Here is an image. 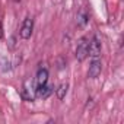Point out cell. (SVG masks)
<instances>
[{
    "mask_svg": "<svg viewBox=\"0 0 124 124\" xmlns=\"http://www.w3.org/2000/svg\"><path fill=\"white\" fill-rule=\"evenodd\" d=\"M101 69H102V64H101V61L99 60H93L92 63H91V66H89V72H88V76L91 78V79H95V78H98L99 75H101Z\"/></svg>",
    "mask_w": 124,
    "mask_h": 124,
    "instance_id": "277c9868",
    "label": "cell"
},
{
    "mask_svg": "<svg viewBox=\"0 0 124 124\" xmlns=\"http://www.w3.org/2000/svg\"><path fill=\"white\" fill-rule=\"evenodd\" d=\"M37 83H38V86L39 85H45L47 83V80H48V70L47 69H39L38 70V73H37Z\"/></svg>",
    "mask_w": 124,
    "mask_h": 124,
    "instance_id": "52a82bcc",
    "label": "cell"
},
{
    "mask_svg": "<svg viewBox=\"0 0 124 124\" xmlns=\"http://www.w3.org/2000/svg\"><path fill=\"white\" fill-rule=\"evenodd\" d=\"M67 89H69V85L67 83H61L58 86V89H57V98L58 99H63L66 96V93H67Z\"/></svg>",
    "mask_w": 124,
    "mask_h": 124,
    "instance_id": "9c48e42d",
    "label": "cell"
},
{
    "mask_svg": "<svg viewBox=\"0 0 124 124\" xmlns=\"http://www.w3.org/2000/svg\"><path fill=\"white\" fill-rule=\"evenodd\" d=\"M76 19H78V25H79V26H85L86 22H88V15H86V12H85V10H80V12L78 13V16H76Z\"/></svg>",
    "mask_w": 124,
    "mask_h": 124,
    "instance_id": "ba28073f",
    "label": "cell"
},
{
    "mask_svg": "<svg viewBox=\"0 0 124 124\" xmlns=\"http://www.w3.org/2000/svg\"><path fill=\"white\" fill-rule=\"evenodd\" d=\"M51 93H53V88L48 86L47 83H45V85H39V86L35 89V96H37V98L45 99V98H48Z\"/></svg>",
    "mask_w": 124,
    "mask_h": 124,
    "instance_id": "5b68a950",
    "label": "cell"
},
{
    "mask_svg": "<svg viewBox=\"0 0 124 124\" xmlns=\"http://www.w3.org/2000/svg\"><path fill=\"white\" fill-rule=\"evenodd\" d=\"M23 98L31 99V101L35 98V89L32 88V82H29V80H26L23 85Z\"/></svg>",
    "mask_w": 124,
    "mask_h": 124,
    "instance_id": "8992f818",
    "label": "cell"
},
{
    "mask_svg": "<svg viewBox=\"0 0 124 124\" xmlns=\"http://www.w3.org/2000/svg\"><path fill=\"white\" fill-rule=\"evenodd\" d=\"M32 31H34V19H32V18H26V19L23 21L22 26H21L19 34H21V37H22L23 39H28V38H31Z\"/></svg>",
    "mask_w": 124,
    "mask_h": 124,
    "instance_id": "7a4b0ae2",
    "label": "cell"
},
{
    "mask_svg": "<svg viewBox=\"0 0 124 124\" xmlns=\"http://www.w3.org/2000/svg\"><path fill=\"white\" fill-rule=\"evenodd\" d=\"M88 47H89V42H88V38L83 37L79 39L78 42V47H76V58L79 61H83L86 57H88Z\"/></svg>",
    "mask_w": 124,
    "mask_h": 124,
    "instance_id": "6da1fadb",
    "label": "cell"
},
{
    "mask_svg": "<svg viewBox=\"0 0 124 124\" xmlns=\"http://www.w3.org/2000/svg\"><path fill=\"white\" fill-rule=\"evenodd\" d=\"M12 2H13V3H19V2H21V0H12Z\"/></svg>",
    "mask_w": 124,
    "mask_h": 124,
    "instance_id": "30bf717a",
    "label": "cell"
},
{
    "mask_svg": "<svg viewBox=\"0 0 124 124\" xmlns=\"http://www.w3.org/2000/svg\"><path fill=\"white\" fill-rule=\"evenodd\" d=\"M88 55L96 58L101 55V42L98 39V37H93L89 42V47H88Z\"/></svg>",
    "mask_w": 124,
    "mask_h": 124,
    "instance_id": "3957f363",
    "label": "cell"
}]
</instances>
